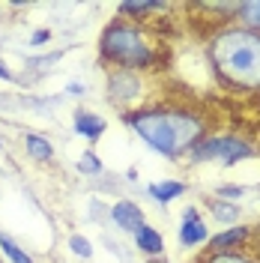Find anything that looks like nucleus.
I'll return each mask as SVG.
<instances>
[{
  "label": "nucleus",
  "instance_id": "7ed1b4c3",
  "mask_svg": "<svg viewBox=\"0 0 260 263\" xmlns=\"http://www.w3.org/2000/svg\"><path fill=\"white\" fill-rule=\"evenodd\" d=\"M99 51H102V60L114 63L117 69H129V72L150 69L156 63V45L150 42V36L126 21H114L105 27L99 39Z\"/></svg>",
  "mask_w": 260,
  "mask_h": 263
},
{
  "label": "nucleus",
  "instance_id": "4468645a",
  "mask_svg": "<svg viewBox=\"0 0 260 263\" xmlns=\"http://www.w3.org/2000/svg\"><path fill=\"white\" fill-rule=\"evenodd\" d=\"M168 9V3L162 0H141V3H120V15H146V12H162Z\"/></svg>",
  "mask_w": 260,
  "mask_h": 263
},
{
  "label": "nucleus",
  "instance_id": "f257e3e1",
  "mask_svg": "<svg viewBox=\"0 0 260 263\" xmlns=\"http://www.w3.org/2000/svg\"><path fill=\"white\" fill-rule=\"evenodd\" d=\"M215 78L236 93H260V33L228 24L215 30L207 42Z\"/></svg>",
  "mask_w": 260,
  "mask_h": 263
},
{
  "label": "nucleus",
  "instance_id": "dca6fc26",
  "mask_svg": "<svg viewBox=\"0 0 260 263\" xmlns=\"http://www.w3.org/2000/svg\"><path fill=\"white\" fill-rule=\"evenodd\" d=\"M0 251H3V254H6L12 263H33L30 254H27V251H21V248H18L9 236H3V233H0Z\"/></svg>",
  "mask_w": 260,
  "mask_h": 263
},
{
  "label": "nucleus",
  "instance_id": "20e7f679",
  "mask_svg": "<svg viewBox=\"0 0 260 263\" xmlns=\"http://www.w3.org/2000/svg\"><path fill=\"white\" fill-rule=\"evenodd\" d=\"M254 153L257 149L251 147L245 138H239V135H207L203 141H197L195 147L189 149V159L197 164L218 159L225 167H233V164L243 162V159H251Z\"/></svg>",
  "mask_w": 260,
  "mask_h": 263
},
{
  "label": "nucleus",
  "instance_id": "5701e85b",
  "mask_svg": "<svg viewBox=\"0 0 260 263\" xmlns=\"http://www.w3.org/2000/svg\"><path fill=\"white\" fill-rule=\"evenodd\" d=\"M0 263H3V260H0Z\"/></svg>",
  "mask_w": 260,
  "mask_h": 263
},
{
  "label": "nucleus",
  "instance_id": "f8f14e48",
  "mask_svg": "<svg viewBox=\"0 0 260 263\" xmlns=\"http://www.w3.org/2000/svg\"><path fill=\"white\" fill-rule=\"evenodd\" d=\"M75 132L84 135V138H90V141H96L99 135L105 132V120L96 114H90V111H78L75 114Z\"/></svg>",
  "mask_w": 260,
  "mask_h": 263
},
{
  "label": "nucleus",
  "instance_id": "f3484780",
  "mask_svg": "<svg viewBox=\"0 0 260 263\" xmlns=\"http://www.w3.org/2000/svg\"><path fill=\"white\" fill-rule=\"evenodd\" d=\"M203 263H254L243 251H210V257H203Z\"/></svg>",
  "mask_w": 260,
  "mask_h": 263
},
{
  "label": "nucleus",
  "instance_id": "f03ea898",
  "mask_svg": "<svg viewBox=\"0 0 260 263\" xmlns=\"http://www.w3.org/2000/svg\"><path fill=\"white\" fill-rule=\"evenodd\" d=\"M138 138L164 159L189 156L197 141L207 138V120L189 108H144L126 117Z\"/></svg>",
  "mask_w": 260,
  "mask_h": 263
},
{
  "label": "nucleus",
  "instance_id": "6e6552de",
  "mask_svg": "<svg viewBox=\"0 0 260 263\" xmlns=\"http://www.w3.org/2000/svg\"><path fill=\"white\" fill-rule=\"evenodd\" d=\"M248 236H251V228H245V224H233L230 230L218 233V236H212L210 239V251H239V246L248 242Z\"/></svg>",
  "mask_w": 260,
  "mask_h": 263
},
{
  "label": "nucleus",
  "instance_id": "1a4fd4ad",
  "mask_svg": "<svg viewBox=\"0 0 260 263\" xmlns=\"http://www.w3.org/2000/svg\"><path fill=\"white\" fill-rule=\"evenodd\" d=\"M146 192H150V197H153V200H159V203H171V200H177V197L185 195V182H182V180L153 182Z\"/></svg>",
  "mask_w": 260,
  "mask_h": 263
},
{
  "label": "nucleus",
  "instance_id": "a211bd4d",
  "mask_svg": "<svg viewBox=\"0 0 260 263\" xmlns=\"http://www.w3.org/2000/svg\"><path fill=\"white\" fill-rule=\"evenodd\" d=\"M69 248H72V254H78V257H84V260L93 257V246L84 239L81 233H72V236H69Z\"/></svg>",
  "mask_w": 260,
  "mask_h": 263
},
{
  "label": "nucleus",
  "instance_id": "6ab92c4d",
  "mask_svg": "<svg viewBox=\"0 0 260 263\" xmlns=\"http://www.w3.org/2000/svg\"><path fill=\"white\" fill-rule=\"evenodd\" d=\"M78 167H81L84 174H102V159H99L96 153H84Z\"/></svg>",
  "mask_w": 260,
  "mask_h": 263
},
{
  "label": "nucleus",
  "instance_id": "aec40b11",
  "mask_svg": "<svg viewBox=\"0 0 260 263\" xmlns=\"http://www.w3.org/2000/svg\"><path fill=\"white\" fill-rule=\"evenodd\" d=\"M243 195H245V189H243V185H221V189H215V197H221V200L228 197L230 203H233L236 197H243Z\"/></svg>",
  "mask_w": 260,
  "mask_h": 263
},
{
  "label": "nucleus",
  "instance_id": "0eeeda50",
  "mask_svg": "<svg viewBox=\"0 0 260 263\" xmlns=\"http://www.w3.org/2000/svg\"><path fill=\"white\" fill-rule=\"evenodd\" d=\"M111 218H114V224L120 230H129V233H138V230L144 228V210L135 203V200H117L114 206H111Z\"/></svg>",
  "mask_w": 260,
  "mask_h": 263
},
{
  "label": "nucleus",
  "instance_id": "4be33fe9",
  "mask_svg": "<svg viewBox=\"0 0 260 263\" xmlns=\"http://www.w3.org/2000/svg\"><path fill=\"white\" fill-rule=\"evenodd\" d=\"M0 78H3V81H9V78H12V72H9L3 63H0Z\"/></svg>",
  "mask_w": 260,
  "mask_h": 263
},
{
  "label": "nucleus",
  "instance_id": "2eb2a0df",
  "mask_svg": "<svg viewBox=\"0 0 260 263\" xmlns=\"http://www.w3.org/2000/svg\"><path fill=\"white\" fill-rule=\"evenodd\" d=\"M212 215H215V221H225V224H236V221H239V210H236V203L221 200V197L212 200Z\"/></svg>",
  "mask_w": 260,
  "mask_h": 263
},
{
  "label": "nucleus",
  "instance_id": "9b49d317",
  "mask_svg": "<svg viewBox=\"0 0 260 263\" xmlns=\"http://www.w3.org/2000/svg\"><path fill=\"white\" fill-rule=\"evenodd\" d=\"M233 21H236L239 27H245V30L260 33V0H243Z\"/></svg>",
  "mask_w": 260,
  "mask_h": 263
},
{
  "label": "nucleus",
  "instance_id": "ddd939ff",
  "mask_svg": "<svg viewBox=\"0 0 260 263\" xmlns=\"http://www.w3.org/2000/svg\"><path fill=\"white\" fill-rule=\"evenodd\" d=\"M24 147H27V153H30V159H36V162H48L51 156H54V147H51L48 138L33 135V132L24 135Z\"/></svg>",
  "mask_w": 260,
  "mask_h": 263
},
{
  "label": "nucleus",
  "instance_id": "423d86ee",
  "mask_svg": "<svg viewBox=\"0 0 260 263\" xmlns=\"http://www.w3.org/2000/svg\"><path fill=\"white\" fill-rule=\"evenodd\" d=\"M108 93L114 102H126V99H138L141 96V78L138 72L129 69H114L111 78H108Z\"/></svg>",
  "mask_w": 260,
  "mask_h": 263
},
{
  "label": "nucleus",
  "instance_id": "39448f33",
  "mask_svg": "<svg viewBox=\"0 0 260 263\" xmlns=\"http://www.w3.org/2000/svg\"><path fill=\"white\" fill-rule=\"evenodd\" d=\"M210 242V230L203 224V218L197 213L195 206H189L185 215H182V228H179V246L182 248H197Z\"/></svg>",
  "mask_w": 260,
  "mask_h": 263
},
{
  "label": "nucleus",
  "instance_id": "412c9836",
  "mask_svg": "<svg viewBox=\"0 0 260 263\" xmlns=\"http://www.w3.org/2000/svg\"><path fill=\"white\" fill-rule=\"evenodd\" d=\"M51 39V30H36L33 33V45H42V42H48Z\"/></svg>",
  "mask_w": 260,
  "mask_h": 263
},
{
  "label": "nucleus",
  "instance_id": "9d476101",
  "mask_svg": "<svg viewBox=\"0 0 260 263\" xmlns=\"http://www.w3.org/2000/svg\"><path fill=\"white\" fill-rule=\"evenodd\" d=\"M135 246L141 248L144 254H153V257H156V254H162L164 251V239H162V233H159L156 228L144 224V228L135 233Z\"/></svg>",
  "mask_w": 260,
  "mask_h": 263
}]
</instances>
